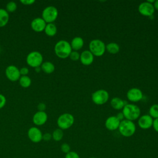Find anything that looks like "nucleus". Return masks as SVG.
Segmentation results:
<instances>
[{"label": "nucleus", "instance_id": "nucleus-1", "mask_svg": "<svg viewBox=\"0 0 158 158\" xmlns=\"http://www.w3.org/2000/svg\"><path fill=\"white\" fill-rule=\"evenodd\" d=\"M54 52L56 55L60 59H66L69 57L72 51L70 43L64 40L57 41L54 46Z\"/></svg>", "mask_w": 158, "mask_h": 158}, {"label": "nucleus", "instance_id": "nucleus-2", "mask_svg": "<svg viewBox=\"0 0 158 158\" xmlns=\"http://www.w3.org/2000/svg\"><path fill=\"white\" fill-rule=\"evenodd\" d=\"M124 115L125 119L134 121L140 117L141 110L139 107L134 104L127 103L122 109V112Z\"/></svg>", "mask_w": 158, "mask_h": 158}, {"label": "nucleus", "instance_id": "nucleus-3", "mask_svg": "<svg viewBox=\"0 0 158 158\" xmlns=\"http://www.w3.org/2000/svg\"><path fill=\"white\" fill-rule=\"evenodd\" d=\"M118 130L123 136L130 137L136 131V125L133 121L124 119L120 122Z\"/></svg>", "mask_w": 158, "mask_h": 158}, {"label": "nucleus", "instance_id": "nucleus-4", "mask_svg": "<svg viewBox=\"0 0 158 158\" xmlns=\"http://www.w3.org/2000/svg\"><path fill=\"white\" fill-rule=\"evenodd\" d=\"M89 51L94 56L101 57L106 52V44L99 39H94L89 43Z\"/></svg>", "mask_w": 158, "mask_h": 158}, {"label": "nucleus", "instance_id": "nucleus-5", "mask_svg": "<svg viewBox=\"0 0 158 158\" xmlns=\"http://www.w3.org/2000/svg\"><path fill=\"white\" fill-rule=\"evenodd\" d=\"M74 117L70 113H64L59 115L57 119V125L61 130H67L74 123Z\"/></svg>", "mask_w": 158, "mask_h": 158}, {"label": "nucleus", "instance_id": "nucleus-6", "mask_svg": "<svg viewBox=\"0 0 158 158\" xmlns=\"http://www.w3.org/2000/svg\"><path fill=\"white\" fill-rule=\"evenodd\" d=\"M43 57L41 52L34 51L29 52L26 57L27 64L31 67H40L43 62Z\"/></svg>", "mask_w": 158, "mask_h": 158}, {"label": "nucleus", "instance_id": "nucleus-7", "mask_svg": "<svg viewBox=\"0 0 158 158\" xmlns=\"http://www.w3.org/2000/svg\"><path fill=\"white\" fill-rule=\"evenodd\" d=\"M58 14V10L56 7L53 6H49L43 10L41 18L46 23H53L57 19Z\"/></svg>", "mask_w": 158, "mask_h": 158}, {"label": "nucleus", "instance_id": "nucleus-8", "mask_svg": "<svg viewBox=\"0 0 158 158\" xmlns=\"http://www.w3.org/2000/svg\"><path fill=\"white\" fill-rule=\"evenodd\" d=\"M109 98V93L104 89H99L94 92H93L91 94V100L96 105H103L107 102Z\"/></svg>", "mask_w": 158, "mask_h": 158}, {"label": "nucleus", "instance_id": "nucleus-9", "mask_svg": "<svg viewBox=\"0 0 158 158\" xmlns=\"http://www.w3.org/2000/svg\"><path fill=\"white\" fill-rule=\"evenodd\" d=\"M138 10L141 15L148 17L152 16L155 11L153 4L148 2V1L141 2L139 5Z\"/></svg>", "mask_w": 158, "mask_h": 158}, {"label": "nucleus", "instance_id": "nucleus-10", "mask_svg": "<svg viewBox=\"0 0 158 158\" xmlns=\"http://www.w3.org/2000/svg\"><path fill=\"white\" fill-rule=\"evenodd\" d=\"M5 74L7 79L11 81H18L21 77L19 69L14 65H10L6 67Z\"/></svg>", "mask_w": 158, "mask_h": 158}, {"label": "nucleus", "instance_id": "nucleus-11", "mask_svg": "<svg viewBox=\"0 0 158 158\" xmlns=\"http://www.w3.org/2000/svg\"><path fill=\"white\" fill-rule=\"evenodd\" d=\"M28 139L34 143H38L43 140V133L40 128L36 127H30L27 131Z\"/></svg>", "mask_w": 158, "mask_h": 158}, {"label": "nucleus", "instance_id": "nucleus-12", "mask_svg": "<svg viewBox=\"0 0 158 158\" xmlns=\"http://www.w3.org/2000/svg\"><path fill=\"white\" fill-rule=\"evenodd\" d=\"M127 98L128 101L132 102L140 101L143 98L142 91L138 88H131L127 93Z\"/></svg>", "mask_w": 158, "mask_h": 158}, {"label": "nucleus", "instance_id": "nucleus-13", "mask_svg": "<svg viewBox=\"0 0 158 158\" xmlns=\"http://www.w3.org/2000/svg\"><path fill=\"white\" fill-rule=\"evenodd\" d=\"M153 118L149 115L145 114L140 116L138 119V126L143 130H147L152 127Z\"/></svg>", "mask_w": 158, "mask_h": 158}, {"label": "nucleus", "instance_id": "nucleus-14", "mask_svg": "<svg viewBox=\"0 0 158 158\" xmlns=\"http://www.w3.org/2000/svg\"><path fill=\"white\" fill-rule=\"evenodd\" d=\"M48 120V115L45 111H37L33 116V123L36 126H41Z\"/></svg>", "mask_w": 158, "mask_h": 158}, {"label": "nucleus", "instance_id": "nucleus-15", "mask_svg": "<svg viewBox=\"0 0 158 158\" xmlns=\"http://www.w3.org/2000/svg\"><path fill=\"white\" fill-rule=\"evenodd\" d=\"M46 22L41 17H36L31 22V28L36 32H41L44 30L46 25Z\"/></svg>", "mask_w": 158, "mask_h": 158}, {"label": "nucleus", "instance_id": "nucleus-16", "mask_svg": "<svg viewBox=\"0 0 158 158\" xmlns=\"http://www.w3.org/2000/svg\"><path fill=\"white\" fill-rule=\"evenodd\" d=\"M120 121L116 115H112L107 117L105 121L106 128L110 131H114L118 128Z\"/></svg>", "mask_w": 158, "mask_h": 158}, {"label": "nucleus", "instance_id": "nucleus-17", "mask_svg": "<svg viewBox=\"0 0 158 158\" xmlns=\"http://www.w3.org/2000/svg\"><path fill=\"white\" fill-rule=\"evenodd\" d=\"M94 56L89 50H85L80 54V61L86 66L90 65L94 61Z\"/></svg>", "mask_w": 158, "mask_h": 158}, {"label": "nucleus", "instance_id": "nucleus-18", "mask_svg": "<svg viewBox=\"0 0 158 158\" xmlns=\"http://www.w3.org/2000/svg\"><path fill=\"white\" fill-rule=\"evenodd\" d=\"M70 44L72 51H78L83 47L84 41L81 37L75 36L72 40Z\"/></svg>", "mask_w": 158, "mask_h": 158}, {"label": "nucleus", "instance_id": "nucleus-19", "mask_svg": "<svg viewBox=\"0 0 158 158\" xmlns=\"http://www.w3.org/2000/svg\"><path fill=\"white\" fill-rule=\"evenodd\" d=\"M127 104L124 100L118 97H114L110 101L111 107L115 110H122Z\"/></svg>", "mask_w": 158, "mask_h": 158}, {"label": "nucleus", "instance_id": "nucleus-20", "mask_svg": "<svg viewBox=\"0 0 158 158\" xmlns=\"http://www.w3.org/2000/svg\"><path fill=\"white\" fill-rule=\"evenodd\" d=\"M41 70L46 74H51L54 72L55 66L54 64L50 61H46L42 63L40 66Z\"/></svg>", "mask_w": 158, "mask_h": 158}, {"label": "nucleus", "instance_id": "nucleus-21", "mask_svg": "<svg viewBox=\"0 0 158 158\" xmlns=\"http://www.w3.org/2000/svg\"><path fill=\"white\" fill-rule=\"evenodd\" d=\"M44 31L47 36L52 37L56 35L57 28L56 25L54 23H49L46 24Z\"/></svg>", "mask_w": 158, "mask_h": 158}, {"label": "nucleus", "instance_id": "nucleus-22", "mask_svg": "<svg viewBox=\"0 0 158 158\" xmlns=\"http://www.w3.org/2000/svg\"><path fill=\"white\" fill-rule=\"evenodd\" d=\"M9 20V13L5 9L0 8V28L6 26Z\"/></svg>", "mask_w": 158, "mask_h": 158}, {"label": "nucleus", "instance_id": "nucleus-23", "mask_svg": "<svg viewBox=\"0 0 158 158\" xmlns=\"http://www.w3.org/2000/svg\"><path fill=\"white\" fill-rule=\"evenodd\" d=\"M106 51L111 54H116L120 51V46L117 43L111 42L106 45Z\"/></svg>", "mask_w": 158, "mask_h": 158}, {"label": "nucleus", "instance_id": "nucleus-24", "mask_svg": "<svg viewBox=\"0 0 158 158\" xmlns=\"http://www.w3.org/2000/svg\"><path fill=\"white\" fill-rule=\"evenodd\" d=\"M19 81L20 85L25 88H28L31 84V80L28 75L21 76L19 80Z\"/></svg>", "mask_w": 158, "mask_h": 158}, {"label": "nucleus", "instance_id": "nucleus-25", "mask_svg": "<svg viewBox=\"0 0 158 158\" xmlns=\"http://www.w3.org/2000/svg\"><path fill=\"white\" fill-rule=\"evenodd\" d=\"M64 136L63 130L60 128H57L54 130L52 133V139L56 141H60Z\"/></svg>", "mask_w": 158, "mask_h": 158}, {"label": "nucleus", "instance_id": "nucleus-26", "mask_svg": "<svg viewBox=\"0 0 158 158\" xmlns=\"http://www.w3.org/2000/svg\"><path fill=\"white\" fill-rule=\"evenodd\" d=\"M149 115L152 118H158V104H155L152 105L149 109Z\"/></svg>", "mask_w": 158, "mask_h": 158}, {"label": "nucleus", "instance_id": "nucleus-27", "mask_svg": "<svg viewBox=\"0 0 158 158\" xmlns=\"http://www.w3.org/2000/svg\"><path fill=\"white\" fill-rule=\"evenodd\" d=\"M17 8V5L16 2H15L14 1H9V2L7 3L6 6V10L8 13L15 12Z\"/></svg>", "mask_w": 158, "mask_h": 158}, {"label": "nucleus", "instance_id": "nucleus-28", "mask_svg": "<svg viewBox=\"0 0 158 158\" xmlns=\"http://www.w3.org/2000/svg\"><path fill=\"white\" fill-rule=\"evenodd\" d=\"M80 54L78 51H72L70 54L69 57L73 61H77L80 60Z\"/></svg>", "mask_w": 158, "mask_h": 158}, {"label": "nucleus", "instance_id": "nucleus-29", "mask_svg": "<svg viewBox=\"0 0 158 158\" xmlns=\"http://www.w3.org/2000/svg\"><path fill=\"white\" fill-rule=\"evenodd\" d=\"M60 149L62 152H64L66 154L70 151V146L69 144L65 143L62 144V145L60 146Z\"/></svg>", "mask_w": 158, "mask_h": 158}, {"label": "nucleus", "instance_id": "nucleus-30", "mask_svg": "<svg viewBox=\"0 0 158 158\" xmlns=\"http://www.w3.org/2000/svg\"><path fill=\"white\" fill-rule=\"evenodd\" d=\"M65 158H80V156L78 153L75 151H70L67 154H65Z\"/></svg>", "mask_w": 158, "mask_h": 158}, {"label": "nucleus", "instance_id": "nucleus-31", "mask_svg": "<svg viewBox=\"0 0 158 158\" xmlns=\"http://www.w3.org/2000/svg\"><path fill=\"white\" fill-rule=\"evenodd\" d=\"M20 73L21 76H26L28 75L29 73V69L26 67H23L19 69Z\"/></svg>", "mask_w": 158, "mask_h": 158}, {"label": "nucleus", "instance_id": "nucleus-32", "mask_svg": "<svg viewBox=\"0 0 158 158\" xmlns=\"http://www.w3.org/2000/svg\"><path fill=\"white\" fill-rule=\"evenodd\" d=\"M6 97L0 93V109H1L6 105Z\"/></svg>", "mask_w": 158, "mask_h": 158}, {"label": "nucleus", "instance_id": "nucleus-33", "mask_svg": "<svg viewBox=\"0 0 158 158\" xmlns=\"http://www.w3.org/2000/svg\"><path fill=\"white\" fill-rule=\"evenodd\" d=\"M52 139V134L49 133H45L43 134V140L45 141H49Z\"/></svg>", "mask_w": 158, "mask_h": 158}, {"label": "nucleus", "instance_id": "nucleus-34", "mask_svg": "<svg viewBox=\"0 0 158 158\" xmlns=\"http://www.w3.org/2000/svg\"><path fill=\"white\" fill-rule=\"evenodd\" d=\"M20 2L23 5L29 6V5H32L33 3H35V0H20Z\"/></svg>", "mask_w": 158, "mask_h": 158}, {"label": "nucleus", "instance_id": "nucleus-35", "mask_svg": "<svg viewBox=\"0 0 158 158\" xmlns=\"http://www.w3.org/2000/svg\"><path fill=\"white\" fill-rule=\"evenodd\" d=\"M46 104L43 102H40L37 106V108L38 109V111H44L46 109Z\"/></svg>", "mask_w": 158, "mask_h": 158}, {"label": "nucleus", "instance_id": "nucleus-36", "mask_svg": "<svg viewBox=\"0 0 158 158\" xmlns=\"http://www.w3.org/2000/svg\"><path fill=\"white\" fill-rule=\"evenodd\" d=\"M152 127L154 130L158 133V118H155L153 120V123H152Z\"/></svg>", "mask_w": 158, "mask_h": 158}, {"label": "nucleus", "instance_id": "nucleus-37", "mask_svg": "<svg viewBox=\"0 0 158 158\" xmlns=\"http://www.w3.org/2000/svg\"><path fill=\"white\" fill-rule=\"evenodd\" d=\"M116 117H117V118H118L120 122L125 119L124 115H123V114L122 112H118V113L117 114V115H116Z\"/></svg>", "mask_w": 158, "mask_h": 158}, {"label": "nucleus", "instance_id": "nucleus-38", "mask_svg": "<svg viewBox=\"0 0 158 158\" xmlns=\"http://www.w3.org/2000/svg\"><path fill=\"white\" fill-rule=\"evenodd\" d=\"M153 6H154V9L158 11V0L155 1V2H154V4H153Z\"/></svg>", "mask_w": 158, "mask_h": 158}, {"label": "nucleus", "instance_id": "nucleus-39", "mask_svg": "<svg viewBox=\"0 0 158 158\" xmlns=\"http://www.w3.org/2000/svg\"><path fill=\"white\" fill-rule=\"evenodd\" d=\"M35 71L36 72H40L41 70V67H36V68H35Z\"/></svg>", "mask_w": 158, "mask_h": 158}, {"label": "nucleus", "instance_id": "nucleus-40", "mask_svg": "<svg viewBox=\"0 0 158 158\" xmlns=\"http://www.w3.org/2000/svg\"><path fill=\"white\" fill-rule=\"evenodd\" d=\"M89 158H96V157H89Z\"/></svg>", "mask_w": 158, "mask_h": 158}]
</instances>
